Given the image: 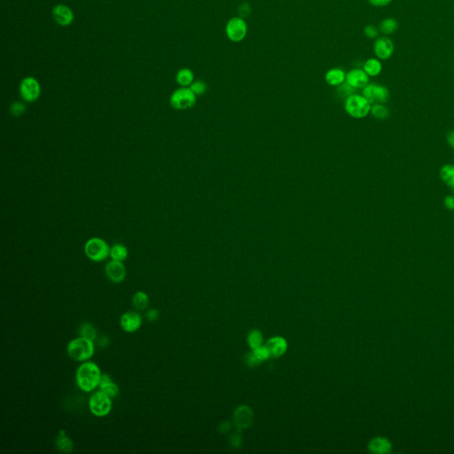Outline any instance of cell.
Segmentation results:
<instances>
[{
  "instance_id": "obj_40",
  "label": "cell",
  "mask_w": 454,
  "mask_h": 454,
  "mask_svg": "<svg viewBox=\"0 0 454 454\" xmlns=\"http://www.w3.org/2000/svg\"><path fill=\"white\" fill-rule=\"evenodd\" d=\"M241 442V437L238 435H232V445L234 446V447H238L240 446L239 443Z\"/></svg>"
},
{
  "instance_id": "obj_21",
  "label": "cell",
  "mask_w": 454,
  "mask_h": 454,
  "mask_svg": "<svg viewBox=\"0 0 454 454\" xmlns=\"http://www.w3.org/2000/svg\"><path fill=\"white\" fill-rule=\"evenodd\" d=\"M176 81L181 87H189L194 81V74L190 68H181L176 75Z\"/></svg>"
},
{
  "instance_id": "obj_25",
  "label": "cell",
  "mask_w": 454,
  "mask_h": 454,
  "mask_svg": "<svg viewBox=\"0 0 454 454\" xmlns=\"http://www.w3.org/2000/svg\"><path fill=\"white\" fill-rule=\"evenodd\" d=\"M132 305L138 310H144L149 305L148 295L142 291H138L135 295H133Z\"/></svg>"
},
{
  "instance_id": "obj_37",
  "label": "cell",
  "mask_w": 454,
  "mask_h": 454,
  "mask_svg": "<svg viewBox=\"0 0 454 454\" xmlns=\"http://www.w3.org/2000/svg\"><path fill=\"white\" fill-rule=\"evenodd\" d=\"M444 205L445 208L449 210H454V194L448 195L444 200Z\"/></svg>"
},
{
  "instance_id": "obj_24",
  "label": "cell",
  "mask_w": 454,
  "mask_h": 454,
  "mask_svg": "<svg viewBox=\"0 0 454 454\" xmlns=\"http://www.w3.org/2000/svg\"><path fill=\"white\" fill-rule=\"evenodd\" d=\"M128 249L124 245L116 243L114 246L110 248V254L109 256L111 257L112 260L116 261L124 262L127 259L128 257Z\"/></svg>"
},
{
  "instance_id": "obj_5",
  "label": "cell",
  "mask_w": 454,
  "mask_h": 454,
  "mask_svg": "<svg viewBox=\"0 0 454 454\" xmlns=\"http://www.w3.org/2000/svg\"><path fill=\"white\" fill-rule=\"evenodd\" d=\"M248 29L246 20L241 16H233L227 21L225 31L227 39L231 42L240 43L246 38Z\"/></svg>"
},
{
  "instance_id": "obj_3",
  "label": "cell",
  "mask_w": 454,
  "mask_h": 454,
  "mask_svg": "<svg viewBox=\"0 0 454 454\" xmlns=\"http://www.w3.org/2000/svg\"><path fill=\"white\" fill-rule=\"evenodd\" d=\"M94 351L95 348L93 341L83 336L74 339L68 343V356L78 362L90 359L94 355Z\"/></svg>"
},
{
  "instance_id": "obj_26",
  "label": "cell",
  "mask_w": 454,
  "mask_h": 454,
  "mask_svg": "<svg viewBox=\"0 0 454 454\" xmlns=\"http://www.w3.org/2000/svg\"><path fill=\"white\" fill-rule=\"evenodd\" d=\"M370 113L377 120H386L390 116V109L383 104H372Z\"/></svg>"
},
{
  "instance_id": "obj_33",
  "label": "cell",
  "mask_w": 454,
  "mask_h": 454,
  "mask_svg": "<svg viewBox=\"0 0 454 454\" xmlns=\"http://www.w3.org/2000/svg\"><path fill=\"white\" fill-rule=\"evenodd\" d=\"M379 32H380L379 28H377L374 25H367L364 28V34L366 35L367 39H376L379 37Z\"/></svg>"
},
{
  "instance_id": "obj_10",
  "label": "cell",
  "mask_w": 454,
  "mask_h": 454,
  "mask_svg": "<svg viewBox=\"0 0 454 454\" xmlns=\"http://www.w3.org/2000/svg\"><path fill=\"white\" fill-rule=\"evenodd\" d=\"M372 50L376 58L381 61H387L392 58L395 52V44L393 40L388 36L378 37L374 40Z\"/></svg>"
},
{
  "instance_id": "obj_31",
  "label": "cell",
  "mask_w": 454,
  "mask_h": 454,
  "mask_svg": "<svg viewBox=\"0 0 454 454\" xmlns=\"http://www.w3.org/2000/svg\"><path fill=\"white\" fill-rule=\"evenodd\" d=\"M26 112V105L23 102H15L10 106V114L15 117H20Z\"/></svg>"
},
{
  "instance_id": "obj_38",
  "label": "cell",
  "mask_w": 454,
  "mask_h": 454,
  "mask_svg": "<svg viewBox=\"0 0 454 454\" xmlns=\"http://www.w3.org/2000/svg\"><path fill=\"white\" fill-rule=\"evenodd\" d=\"M146 318H147V319L150 320V321H155V320H157L158 318H159V312H158V310L155 309L149 310L147 311V313H146Z\"/></svg>"
},
{
  "instance_id": "obj_29",
  "label": "cell",
  "mask_w": 454,
  "mask_h": 454,
  "mask_svg": "<svg viewBox=\"0 0 454 454\" xmlns=\"http://www.w3.org/2000/svg\"><path fill=\"white\" fill-rule=\"evenodd\" d=\"M80 336L94 341L97 337V331L92 324H83L80 329Z\"/></svg>"
},
{
  "instance_id": "obj_6",
  "label": "cell",
  "mask_w": 454,
  "mask_h": 454,
  "mask_svg": "<svg viewBox=\"0 0 454 454\" xmlns=\"http://www.w3.org/2000/svg\"><path fill=\"white\" fill-rule=\"evenodd\" d=\"M196 97L190 87H180L171 94L169 103L177 110H186L195 105Z\"/></svg>"
},
{
  "instance_id": "obj_1",
  "label": "cell",
  "mask_w": 454,
  "mask_h": 454,
  "mask_svg": "<svg viewBox=\"0 0 454 454\" xmlns=\"http://www.w3.org/2000/svg\"><path fill=\"white\" fill-rule=\"evenodd\" d=\"M102 372L95 363L88 361L78 367L76 373V382L83 392H91L100 385Z\"/></svg>"
},
{
  "instance_id": "obj_12",
  "label": "cell",
  "mask_w": 454,
  "mask_h": 454,
  "mask_svg": "<svg viewBox=\"0 0 454 454\" xmlns=\"http://www.w3.org/2000/svg\"><path fill=\"white\" fill-rule=\"evenodd\" d=\"M105 273L112 282L120 283L125 279V266L123 264V262L112 260L106 264Z\"/></svg>"
},
{
  "instance_id": "obj_30",
  "label": "cell",
  "mask_w": 454,
  "mask_h": 454,
  "mask_svg": "<svg viewBox=\"0 0 454 454\" xmlns=\"http://www.w3.org/2000/svg\"><path fill=\"white\" fill-rule=\"evenodd\" d=\"M189 87L196 96H202L203 94H205V92L208 90L207 83L202 80L193 81V83Z\"/></svg>"
},
{
  "instance_id": "obj_18",
  "label": "cell",
  "mask_w": 454,
  "mask_h": 454,
  "mask_svg": "<svg viewBox=\"0 0 454 454\" xmlns=\"http://www.w3.org/2000/svg\"><path fill=\"white\" fill-rule=\"evenodd\" d=\"M266 348L268 349L271 357L278 358L286 352L288 348V343L285 339L282 337H274L269 340V342L266 344Z\"/></svg>"
},
{
  "instance_id": "obj_27",
  "label": "cell",
  "mask_w": 454,
  "mask_h": 454,
  "mask_svg": "<svg viewBox=\"0 0 454 454\" xmlns=\"http://www.w3.org/2000/svg\"><path fill=\"white\" fill-rule=\"evenodd\" d=\"M64 433H61L59 435L57 441H56V446L60 451H62L63 453H69L71 452L73 448L72 442Z\"/></svg>"
},
{
  "instance_id": "obj_36",
  "label": "cell",
  "mask_w": 454,
  "mask_h": 454,
  "mask_svg": "<svg viewBox=\"0 0 454 454\" xmlns=\"http://www.w3.org/2000/svg\"><path fill=\"white\" fill-rule=\"evenodd\" d=\"M367 2L374 7H385L392 3V0H367Z\"/></svg>"
},
{
  "instance_id": "obj_23",
  "label": "cell",
  "mask_w": 454,
  "mask_h": 454,
  "mask_svg": "<svg viewBox=\"0 0 454 454\" xmlns=\"http://www.w3.org/2000/svg\"><path fill=\"white\" fill-rule=\"evenodd\" d=\"M440 178L443 182L454 188V165H445L440 169Z\"/></svg>"
},
{
  "instance_id": "obj_2",
  "label": "cell",
  "mask_w": 454,
  "mask_h": 454,
  "mask_svg": "<svg viewBox=\"0 0 454 454\" xmlns=\"http://www.w3.org/2000/svg\"><path fill=\"white\" fill-rule=\"evenodd\" d=\"M372 104L366 97L358 93H353L344 101V110L355 119H362L371 112Z\"/></svg>"
},
{
  "instance_id": "obj_19",
  "label": "cell",
  "mask_w": 454,
  "mask_h": 454,
  "mask_svg": "<svg viewBox=\"0 0 454 454\" xmlns=\"http://www.w3.org/2000/svg\"><path fill=\"white\" fill-rule=\"evenodd\" d=\"M99 387L100 391L106 393V395H108L111 398L117 396L119 393V388L107 374H102Z\"/></svg>"
},
{
  "instance_id": "obj_20",
  "label": "cell",
  "mask_w": 454,
  "mask_h": 454,
  "mask_svg": "<svg viewBox=\"0 0 454 454\" xmlns=\"http://www.w3.org/2000/svg\"><path fill=\"white\" fill-rule=\"evenodd\" d=\"M363 69L372 78L379 76L382 71V63L378 58H369L363 64Z\"/></svg>"
},
{
  "instance_id": "obj_22",
  "label": "cell",
  "mask_w": 454,
  "mask_h": 454,
  "mask_svg": "<svg viewBox=\"0 0 454 454\" xmlns=\"http://www.w3.org/2000/svg\"><path fill=\"white\" fill-rule=\"evenodd\" d=\"M398 29V22L394 18H386L382 20L379 25L380 32L385 36L394 34Z\"/></svg>"
},
{
  "instance_id": "obj_15",
  "label": "cell",
  "mask_w": 454,
  "mask_h": 454,
  "mask_svg": "<svg viewBox=\"0 0 454 454\" xmlns=\"http://www.w3.org/2000/svg\"><path fill=\"white\" fill-rule=\"evenodd\" d=\"M253 413L249 407L246 406H240L234 413V425L239 430H245L251 425Z\"/></svg>"
},
{
  "instance_id": "obj_34",
  "label": "cell",
  "mask_w": 454,
  "mask_h": 454,
  "mask_svg": "<svg viewBox=\"0 0 454 454\" xmlns=\"http://www.w3.org/2000/svg\"><path fill=\"white\" fill-rule=\"evenodd\" d=\"M355 91H356V89L351 87L346 82L343 83V84H341L340 86H338L339 95L341 97H344L345 99L350 95L353 94V93H355Z\"/></svg>"
},
{
  "instance_id": "obj_28",
  "label": "cell",
  "mask_w": 454,
  "mask_h": 454,
  "mask_svg": "<svg viewBox=\"0 0 454 454\" xmlns=\"http://www.w3.org/2000/svg\"><path fill=\"white\" fill-rule=\"evenodd\" d=\"M248 341L252 350L261 347L262 343H263V335H262L261 332L258 330H253L248 335Z\"/></svg>"
},
{
  "instance_id": "obj_35",
  "label": "cell",
  "mask_w": 454,
  "mask_h": 454,
  "mask_svg": "<svg viewBox=\"0 0 454 454\" xmlns=\"http://www.w3.org/2000/svg\"><path fill=\"white\" fill-rule=\"evenodd\" d=\"M238 12H239V14H240L239 16H241V17H243V18H244V17L248 16L249 14L251 13V7H250V5H249L248 3L244 2V3H242V5L239 6Z\"/></svg>"
},
{
  "instance_id": "obj_39",
  "label": "cell",
  "mask_w": 454,
  "mask_h": 454,
  "mask_svg": "<svg viewBox=\"0 0 454 454\" xmlns=\"http://www.w3.org/2000/svg\"><path fill=\"white\" fill-rule=\"evenodd\" d=\"M446 140H447L448 145L454 149V130H452L448 132Z\"/></svg>"
},
{
  "instance_id": "obj_8",
  "label": "cell",
  "mask_w": 454,
  "mask_h": 454,
  "mask_svg": "<svg viewBox=\"0 0 454 454\" xmlns=\"http://www.w3.org/2000/svg\"><path fill=\"white\" fill-rule=\"evenodd\" d=\"M362 94L367 98L371 104H383L389 101L391 97V92L389 89L378 83H368L367 86L362 89Z\"/></svg>"
},
{
  "instance_id": "obj_42",
  "label": "cell",
  "mask_w": 454,
  "mask_h": 454,
  "mask_svg": "<svg viewBox=\"0 0 454 454\" xmlns=\"http://www.w3.org/2000/svg\"><path fill=\"white\" fill-rule=\"evenodd\" d=\"M453 190H454V189H453Z\"/></svg>"
},
{
  "instance_id": "obj_32",
  "label": "cell",
  "mask_w": 454,
  "mask_h": 454,
  "mask_svg": "<svg viewBox=\"0 0 454 454\" xmlns=\"http://www.w3.org/2000/svg\"><path fill=\"white\" fill-rule=\"evenodd\" d=\"M253 355L255 356V358L258 360L259 363L263 362L271 357V354L269 352L268 349L266 348V347L261 346L259 348L253 350Z\"/></svg>"
},
{
  "instance_id": "obj_4",
  "label": "cell",
  "mask_w": 454,
  "mask_h": 454,
  "mask_svg": "<svg viewBox=\"0 0 454 454\" xmlns=\"http://www.w3.org/2000/svg\"><path fill=\"white\" fill-rule=\"evenodd\" d=\"M84 253L90 260L102 262L110 254V247L102 238H91L84 245Z\"/></svg>"
},
{
  "instance_id": "obj_7",
  "label": "cell",
  "mask_w": 454,
  "mask_h": 454,
  "mask_svg": "<svg viewBox=\"0 0 454 454\" xmlns=\"http://www.w3.org/2000/svg\"><path fill=\"white\" fill-rule=\"evenodd\" d=\"M89 407L92 414L97 417L107 415L111 411V397L102 391L95 392L89 399Z\"/></svg>"
},
{
  "instance_id": "obj_9",
  "label": "cell",
  "mask_w": 454,
  "mask_h": 454,
  "mask_svg": "<svg viewBox=\"0 0 454 454\" xmlns=\"http://www.w3.org/2000/svg\"><path fill=\"white\" fill-rule=\"evenodd\" d=\"M20 95L26 102H36L41 95V86L39 81L35 78H25L20 84Z\"/></svg>"
},
{
  "instance_id": "obj_41",
  "label": "cell",
  "mask_w": 454,
  "mask_h": 454,
  "mask_svg": "<svg viewBox=\"0 0 454 454\" xmlns=\"http://www.w3.org/2000/svg\"><path fill=\"white\" fill-rule=\"evenodd\" d=\"M221 428L223 429V432H226V431H227V430H228L230 427H229V424H228L227 422H226V423H224V424L221 425Z\"/></svg>"
},
{
  "instance_id": "obj_14",
  "label": "cell",
  "mask_w": 454,
  "mask_h": 454,
  "mask_svg": "<svg viewBox=\"0 0 454 454\" xmlns=\"http://www.w3.org/2000/svg\"><path fill=\"white\" fill-rule=\"evenodd\" d=\"M122 329L127 333H134L140 329L142 325V318L135 311H127L122 315L120 319Z\"/></svg>"
},
{
  "instance_id": "obj_17",
  "label": "cell",
  "mask_w": 454,
  "mask_h": 454,
  "mask_svg": "<svg viewBox=\"0 0 454 454\" xmlns=\"http://www.w3.org/2000/svg\"><path fill=\"white\" fill-rule=\"evenodd\" d=\"M368 449L373 454H389L392 452V445L385 437H375L370 441Z\"/></svg>"
},
{
  "instance_id": "obj_16",
  "label": "cell",
  "mask_w": 454,
  "mask_h": 454,
  "mask_svg": "<svg viewBox=\"0 0 454 454\" xmlns=\"http://www.w3.org/2000/svg\"><path fill=\"white\" fill-rule=\"evenodd\" d=\"M325 81L330 86L338 87L346 81V72L341 68H330L325 74Z\"/></svg>"
},
{
  "instance_id": "obj_11",
  "label": "cell",
  "mask_w": 454,
  "mask_h": 454,
  "mask_svg": "<svg viewBox=\"0 0 454 454\" xmlns=\"http://www.w3.org/2000/svg\"><path fill=\"white\" fill-rule=\"evenodd\" d=\"M345 82L356 90L363 89L369 83V76L363 68H352L346 73Z\"/></svg>"
},
{
  "instance_id": "obj_13",
  "label": "cell",
  "mask_w": 454,
  "mask_h": 454,
  "mask_svg": "<svg viewBox=\"0 0 454 454\" xmlns=\"http://www.w3.org/2000/svg\"><path fill=\"white\" fill-rule=\"evenodd\" d=\"M53 17L56 23L62 27L69 26L75 19L72 10L70 9L68 5L63 4L55 5L53 7Z\"/></svg>"
}]
</instances>
